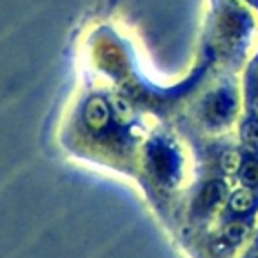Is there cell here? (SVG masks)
<instances>
[{
  "label": "cell",
  "instance_id": "4",
  "mask_svg": "<svg viewBox=\"0 0 258 258\" xmlns=\"http://www.w3.org/2000/svg\"><path fill=\"white\" fill-rule=\"evenodd\" d=\"M249 235V225L246 221H232L225 226V239L228 244H240L242 240H246V237Z\"/></svg>",
  "mask_w": 258,
  "mask_h": 258
},
{
  "label": "cell",
  "instance_id": "6",
  "mask_svg": "<svg viewBox=\"0 0 258 258\" xmlns=\"http://www.w3.org/2000/svg\"><path fill=\"white\" fill-rule=\"evenodd\" d=\"M240 180L247 186H256L258 184V161L249 159L240 166Z\"/></svg>",
  "mask_w": 258,
  "mask_h": 258
},
{
  "label": "cell",
  "instance_id": "8",
  "mask_svg": "<svg viewBox=\"0 0 258 258\" xmlns=\"http://www.w3.org/2000/svg\"><path fill=\"white\" fill-rule=\"evenodd\" d=\"M251 108H253V113H254V115H256V117H258V97H256V99L253 101V104H251Z\"/></svg>",
  "mask_w": 258,
  "mask_h": 258
},
{
  "label": "cell",
  "instance_id": "5",
  "mask_svg": "<svg viewBox=\"0 0 258 258\" xmlns=\"http://www.w3.org/2000/svg\"><path fill=\"white\" fill-rule=\"evenodd\" d=\"M219 166L225 173L232 175V173H237L240 172V166H242V156H240L239 151H225L219 158Z\"/></svg>",
  "mask_w": 258,
  "mask_h": 258
},
{
  "label": "cell",
  "instance_id": "3",
  "mask_svg": "<svg viewBox=\"0 0 258 258\" xmlns=\"http://www.w3.org/2000/svg\"><path fill=\"white\" fill-rule=\"evenodd\" d=\"M254 204H256V197H254V193L249 189L237 191V193H233V197L230 198V209H232L233 212H239V214L251 211V209L254 207Z\"/></svg>",
  "mask_w": 258,
  "mask_h": 258
},
{
  "label": "cell",
  "instance_id": "2",
  "mask_svg": "<svg viewBox=\"0 0 258 258\" xmlns=\"http://www.w3.org/2000/svg\"><path fill=\"white\" fill-rule=\"evenodd\" d=\"M225 195V184L219 182V180H211L204 186L200 197H198V207L202 211H207V209L214 207L219 200Z\"/></svg>",
  "mask_w": 258,
  "mask_h": 258
},
{
  "label": "cell",
  "instance_id": "7",
  "mask_svg": "<svg viewBox=\"0 0 258 258\" xmlns=\"http://www.w3.org/2000/svg\"><path fill=\"white\" fill-rule=\"evenodd\" d=\"M242 140L249 145H258V120H249L242 125Z\"/></svg>",
  "mask_w": 258,
  "mask_h": 258
},
{
  "label": "cell",
  "instance_id": "1",
  "mask_svg": "<svg viewBox=\"0 0 258 258\" xmlns=\"http://www.w3.org/2000/svg\"><path fill=\"white\" fill-rule=\"evenodd\" d=\"M233 108H235V103H233V97L226 92H219L216 96H212L207 103V117L214 122H225L232 117Z\"/></svg>",
  "mask_w": 258,
  "mask_h": 258
}]
</instances>
